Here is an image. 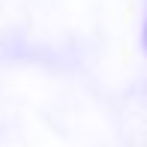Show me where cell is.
I'll return each mask as SVG.
<instances>
[{
	"mask_svg": "<svg viewBox=\"0 0 147 147\" xmlns=\"http://www.w3.org/2000/svg\"><path fill=\"white\" fill-rule=\"evenodd\" d=\"M144 45H147V21H144Z\"/></svg>",
	"mask_w": 147,
	"mask_h": 147,
	"instance_id": "6da1fadb",
	"label": "cell"
}]
</instances>
